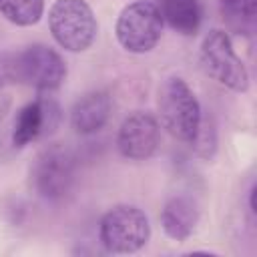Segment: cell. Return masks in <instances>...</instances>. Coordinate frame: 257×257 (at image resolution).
I'll return each mask as SVG.
<instances>
[{"label": "cell", "instance_id": "cell-6", "mask_svg": "<svg viewBox=\"0 0 257 257\" xmlns=\"http://www.w3.org/2000/svg\"><path fill=\"white\" fill-rule=\"evenodd\" d=\"M14 74L28 86H34L38 90H54L66 76V64L52 48L34 44L16 56Z\"/></svg>", "mask_w": 257, "mask_h": 257}, {"label": "cell", "instance_id": "cell-10", "mask_svg": "<svg viewBox=\"0 0 257 257\" xmlns=\"http://www.w3.org/2000/svg\"><path fill=\"white\" fill-rule=\"evenodd\" d=\"M197 221H199V209L195 201L183 195L169 199L161 215L165 233L175 241H185L187 237H191L197 227Z\"/></svg>", "mask_w": 257, "mask_h": 257}, {"label": "cell", "instance_id": "cell-3", "mask_svg": "<svg viewBox=\"0 0 257 257\" xmlns=\"http://www.w3.org/2000/svg\"><path fill=\"white\" fill-rule=\"evenodd\" d=\"M100 243L110 253H135L151 235L147 215L133 205H120L110 209L98 227Z\"/></svg>", "mask_w": 257, "mask_h": 257}, {"label": "cell", "instance_id": "cell-5", "mask_svg": "<svg viewBox=\"0 0 257 257\" xmlns=\"http://www.w3.org/2000/svg\"><path fill=\"white\" fill-rule=\"evenodd\" d=\"M201 64L209 76L231 90L245 92L249 88V74L241 58L235 54L231 38L223 30H211L201 44Z\"/></svg>", "mask_w": 257, "mask_h": 257}, {"label": "cell", "instance_id": "cell-7", "mask_svg": "<svg viewBox=\"0 0 257 257\" xmlns=\"http://www.w3.org/2000/svg\"><path fill=\"white\" fill-rule=\"evenodd\" d=\"M159 122L149 112H133L118 128L116 145L122 157L133 161L149 159L159 147Z\"/></svg>", "mask_w": 257, "mask_h": 257}, {"label": "cell", "instance_id": "cell-1", "mask_svg": "<svg viewBox=\"0 0 257 257\" xmlns=\"http://www.w3.org/2000/svg\"><path fill=\"white\" fill-rule=\"evenodd\" d=\"M161 124L179 141L193 143L201 131V106L195 92L179 76L165 80L159 90Z\"/></svg>", "mask_w": 257, "mask_h": 257}, {"label": "cell", "instance_id": "cell-8", "mask_svg": "<svg viewBox=\"0 0 257 257\" xmlns=\"http://www.w3.org/2000/svg\"><path fill=\"white\" fill-rule=\"evenodd\" d=\"M58 118V106L52 100H32L20 108L14 120L12 141L16 147H24L30 141L38 139L50 126H54Z\"/></svg>", "mask_w": 257, "mask_h": 257}, {"label": "cell", "instance_id": "cell-12", "mask_svg": "<svg viewBox=\"0 0 257 257\" xmlns=\"http://www.w3.org/2000/svg\"><path fill=\"white\" fill-rule=\"evenodd\" d=\"M159 12L163 22L185 36H191L201 26V2L199 0H159Z\"/></svg>", "mask_w": 257, "mask_h": 257}, {"label": "cell", "instance_id": "cell-9", "mask_svg": "<svg viewBox=\"0 0 257 257\" xmlns=\"http://www.w3.org/2000/svg\"><path fill=\"white\" fill-rule=\"evenodd\" d=\"M108 114H110V96L106 92H88L72 106L70 120L76 133L92 135L104 126Z\"/></svg>", "mask_w": 257, "mask_h": 257}, {"label": "cell", "instance_id": "cell-13", "mask_svg": "<svg viewBox=\"0 0 257 257\" xmlns=\"http://www.w3.org/2000/svg\"><path fill=\"white\" fill-rule=\"evenodd\" d=\"M44 0H0V12L18 26L36 24L42 16Z\"/></svg>", "mask_w": 257, "mask_h": 257}, {"label": "cell", "instance_id": "cell-11", "mask_svg": "<svg viewBox=\"0 0 257 257\" xmlns=\"http://www.w3.org/2000/svg\"><path fill=\"white\" fill-rule=\"evenodd\" d=\"M36 185L42 195L52 197L64 193L70 179V161L64 153L46 151L36 165Z\"/></svg>", "mask_w": 257, "mask_h": 257}, {"label": "cell", "instance_id": "cell-14", "mask_svg": "<svg viewBox=\"0 0 257 257\" xmlns=\"http://www.w3.org/2000/svg\"><path fill=\"white\" fill-rule=\"evenodd\" d=\"M221 6L227 16L245 22H251L257 12V0H221Z\"/></svg>", "mask_w": 257, "mask_h": 257}, {"label": "cell", "instance_id": "cell-4", "mask_svg": "<svg viewBox=\"0 0 257 257\" xmlns=\"http://www.w3.org/2000/svg\"><path fill=\"white\" fill-rule=\"evenodd\" d=\"M120 46L128 52L143 54L155 48L163 34V18L153 2H133L122 8L114 26Z\"/></svg>", "mask_w": 257, "mask_h": 257}, {"label": "cell", "instance_id": "cell-2", "mask_svg": "<svg viewBox=\"0 0 257 257\" xmlns=\"http://www.w3.org/2000/svg\"><path fill=\"white\" fill-rule=\"evenodd\" d=\"M54 40L70 52L86 50L96 38V18L84 0H56L48 12Z\"/></svg>", "mask_w": 257, "mask_h": 257}]
</instances>
